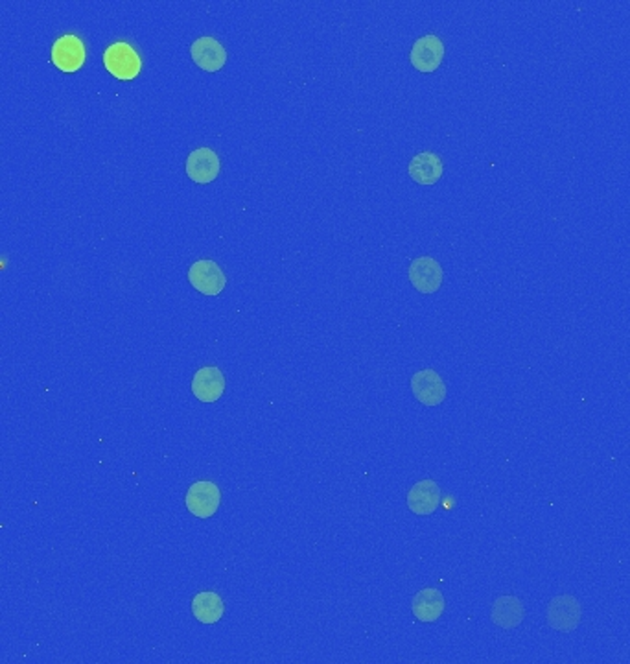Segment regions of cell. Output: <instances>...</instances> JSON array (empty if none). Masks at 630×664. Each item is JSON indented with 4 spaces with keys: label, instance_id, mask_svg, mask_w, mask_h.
Segmentation results:
<instances>
[{
    "label": "cell",
    "instance_id": "obj_1",
    "mask_svg": "<svg viewBox=\"0 0 630 664\" xmlns=\"http://www.w3.org/2000/svg\"><path fill=\"white\" fill-rule=\"evenodd\" d=\"M104 65L116 80L130 82L139 76L142 68V59L130 43L118 41L104 52Z\"/></svg>",
    "mask_w": 630,
    "mask_h": 664
},
{
    "label": "cell",
    "instance_id": "obj_2",
    "mask_svg": "<svg viewBox=\"0 0 630 664\" xmlns=\"http://www.w3.org/2000/svg\"><path fill=\"white\" fill-rule=\"evenodd\" d=\"M186 510L198 519H211L220 507L221 491L211 480L194 482L184 496Z\"/></svg>",
    "mask_w": 630,
    "mask_h": 664
},
{
    "label": "cell",
    "instance_id": "obj_3",
    "mask_svg": "<svg viewBox=\"0 0 630 664\" xmlns=\"http://www.w3.org/2000/svg\"><path fill=\"white\" fill-rule=\"evenodd\" d=\"M188 281L203 296H218L227 287V276L223 269L211 259L195 260L188 269Z\"/></svg>",
    "mask_w": 630,
    "mask_h": 664
},
{
    "label": "cell",
    "instance_id": "obj_4",
    "mask_svg": "<svg viewBox=\"0 0 630 664\" xmlns=\"http://www.w3.org/2000/svg\"><path fill=\"white\" fill-rule=\"evenodd\" d=\"M582 618V607L573 596H557L549 602L545 622L551 630L572 633Z\"/></svg>",
    "mask_w": 630,
    "mask_h": 664
},
{
    "label": "cell",
    "instance_id": "obj_5",
    "mask_svg": "<svg viewBox=\"0 0 630 664\" xmlns=\"http://www.w3.org/2000/svg\"><path fill=\"white\" fill-rule=\"evenodd\" d=\"M411 392L424 406H439L446 399V386L433 369H420L411 377Z\"/></svg>",
    "mask_w": 630,
    "mask_h": 664
},
{
    "label": "cell",
    "instance_id": "obj_6",
    "mask_svg": "<svg viewBox=\"0 0 630 664\" xmlns=\"http://www.w3.org/2000/svg\"><path fill=\"white\" fill-rule=\"evenodd\" d=\"M52 63L63 72L80 70L86 63V45L80 37L61 35L52 45Z\"/></svg>",
    "mask_w": 630,
    "mask_h": 664
},
{
    "label": "cell",
    "instance_id": "obj_7",
    "mask_svg": "<svg viewBox=\"0 0 630 664\" xmlns=\"http://www.w3.org/2000/svg\"><path fill=\"white\" fill-rule=\"evenodd\" d=\"M220 158L212 148L194 150L186 159V176L198 185H209L220 176Z\"/></svg>",
    "mask_w": 630,
    "mask_h": 664
},
{
    "label": "cell",
    "instance_id": "obj_8",
    "mask_svg": "<svg viewBox=\"0 0 630 664\" xmlns=\"http://www.w3.org/2000/svg\"><path fill=\"white\" fill-rule=\"evenodd\" d=\"M410 281L420 294L437 292L443 285V268L431 257H418L410 264Z\"/></svg>",
    "mask_w": 630,
    "mask_h": 664
},
{
    "label": "cell",
    "instance_id": "obj_9",
    "mask_svg": "<svg viewBox=\"0 0 630 664\" xmlns=\"http://www.w3.org/2000/svg\"><path fill=\"white\" fill-rule=\"evenodd\" d=\"M445 58V45L437 35H424L415 41L410 59L418 72L437 70Z\"/></svg>",
    "mask_w": 630,
    "mask_h": 664
},
{
    "label": "cell",
    "instance_id": "obj_10",
    "mask_svg": "<svg viewBox=\"0 0 630 664\" xmlns=\"http://www.w3.org/2000/svg\"><path fill=\"white\" fill-rule=\"evenodd\" d=\"M225 392V377L220 368L205 366L195 371L192 380V394L202 403H216Z\"/></svg>",
    "mask_w": 630,
    "mask_h": 664
},
{
    "label": "cell",
    "instance_id": "obj_11",
    "mask_svg": "<svg viewBox=\"0 0 630 664\" xmlns=\"http://www.w3.org/2000/svg\"><path fill=\"white\" fill-rule=\"evenodd\" d=\"M443 500L441 487L436 480H420L408 493V507L420 517L431 515L437 510Z\"/></svg>",
    "mask_w": 630,
    "mask_h": 664
},
{
    "label": "cell",
    "instance_id": "obj_12",
    "mask_svg": "<svg viewBox=\"0 0 630 664\" xmlns=\"http://www.w3.org/2000/svg\"><path fill=\"white\" fill-rule=\"evenodd\" d=\"M194 63L207 72H218L227 63V50L214 37L195 39L190 47Z\"/></svg>",
    "mask_w": 630,
    "mask_h": 664
},
{
    "label": "cell",
    "instance_id": "obj_13",
    "mask_svg": "<svg viewBox=\"0 0 630 664\" xmlns=\"http://www.w3.org/2000/svg\"><path fill=\"white\" fill-rule=\"evenodd\" d=\"M408 172L411 179L418 185H436L443 177V161L437 153L433 151H422L417 153L411 159Z\"/></svg>",
    "mask_w": 630,
    "mask_h": 664
},
{
    "label": "cell",
    "instance_id": "obj_14",
    "mask_svg": "<svg viewBox=\"0 0 630 664\" xmlns=\"http://www.w3.org/2000/svg\"><path fill=\"white\" fill-rule=\"evenodd\" d=\"M490 618L501 630H515L526 618V607L517 596H500L492 605Z\"/></svg>",
    "mask_w": 630,
    "mask_h": 664
},
{
    "label": "cell",
    "instance_id": "obj_15",
    "mask_svg": "<svg viewBox=\"0 0 630 664\" xmlns=\"http://www.w3.org/2000/svg\"><path fill=\"white\" fill-rule=\"evenodd\" d=\"M411 609L418 622H426V623L436 622L445 613V596L436 587L422 589L415 595Z\"/></svg>",
    "mask_w": 630,
    "mask_h": 664
},
{
    "label": "cell",
    "instance_id": "obj_16",
    "mask_svg": "<svg viewBox=\"0 0 630 664\" xmlns=\"http://www.w3.org/2000/svg\"><path fill=\"white\" fill-rule=\"evenodd\" d=\"M223 611H225V605L218 593L203 591L192 598L194 618L202 623H207V626H212V623L220 622L223 616Z\"/></svg>",
    "mask_w": 630,
    "mask_h": 664
}]
</instances>
